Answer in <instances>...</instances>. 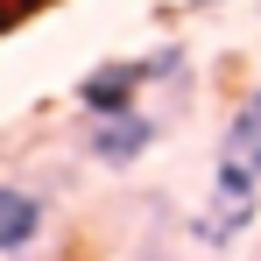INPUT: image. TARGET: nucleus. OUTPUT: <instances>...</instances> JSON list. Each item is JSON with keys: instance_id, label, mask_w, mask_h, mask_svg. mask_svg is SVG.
<instances>
[{"instance_id": "nucleus-3", "label": "nucleus", "mask_w": 261, "mask_h": 261, "mask_svg": "<svg viewBox=\"0 0 261 261\" xmlns=\"http://www.w3.org/2000/svg\"><path fill=\"white\" fill-rule=\"evenodd\" d=\"M49 240V198L21 176H0V261H21Z\"/></svg>"}, {"instance_id": "nucleus-1", "label": "nucleus", "mask_w": 261, "mask_h": 261, "mask_svg": "<svg viewBox=\"0 0 261 261\" xmlns=\"http://www.w3.org/2000/svg\"><path fill=\"white\" fill-rule=\"evenodd\" d=\"M184 78H191L184 43H163V49H148V57H106V64H92L85 78L71 85V99H78V113H85V120H99V113L148 106V92L184 85Z\"/></svg>"}, {"instance_id": "nucleus-2", "label": "nucleus", "mask_w": 261, "mask_h": 261, "mask_svg": "<svg viewBox=\"0 0 261 261\" xmlns=\"http://www.w3.org/2000/svg\"><path fill=\"white\" fill-rule=\"evenodd\" d=\"M85 141V155L99 170H134V163H148V148L163 141V113H148V106H127V113H99L78 127Z\"/></svg>"}, {"instance_id": "nucleus-8", "label": "nucleus", "mask_w": 261, "mask_h": 261, "mask_svg": "<svg viewBox=\"0 0 261 261\" xmlns=\"http://www.w3.org/2000/svg\"><path fill=\"white\" fill-rule=\"evenodd\" d=\"M191 7H226V0H191Z\"/></svg>"}, {"instance_id": "nucleus-5", "label": "nucleus", "mask_w": 261, "mask_h": 261, "mask_svg": "<svg viewBox=\"0 0 261 261\" xmlns=\"http://www.w3.org/2000/svg\"><path fill=\"white\" fill-rule=\"evenodd\" d=\"M219 163L261 176V92H247V99L226 113V127H219Z\"/></svg>"}, {"instance_id": "nucleus-4", "label": "nucleus", "mask_w": 261, "mask_h": 261, "mask_svg": "<svg viewBox=\"0 0 261 261\" xmlns=\"http://www.w3.org/2000/svg\"><path fill=\"white\" fill-rule=\"evenodd\" d=\"M254 219H261V198H205V212H191L176 233L191 247H205V254H233L254 233Z\"/></svg>"}, {"instance_id": "nucleus-7", "label": "nucleus", "mask_w": 261, "mask_h": 261, "mask_svg": "<svg viewBox=\"0 0 261 261\" xmlns=\"http://www.w3.org/2000/svg\"><path fill=\"white\" fill-rule=\"evenodd\" d=\"M134 261H184V254H170L163 240H141V247H134Z\"/></svg>"}, {"instance_id": "nucleus-10", "label": "nucleus", "mask_w": 261, "mask_h": 261, "mask_svg": "<svg viewBox=\"0 0 261 261\" xmlns=\"http://www.w3.org/2000/svg\"><path fill=\"white\" fill-rule=\"evenodd\" d=\"M254 92H261V85H254Z\"/></svg>"}, {"instance_id": "nucleus-9", "label": "nucleus", "mask_w": 261, "mask_h": 261, "mask_svg": "<svg viewBox=\"0 0 261 261\" xmlns=\"http://www.w3.org/2000/svg\"><path fill=\"white\" fill-rule=\"evenodd\" d=\"M254 261H261V247H254Z\"/></svg>"}, {"instance_id": "nucleus-6", "label": "nucleus", "mask_w": 261, "mask_h": 261, "mask_svg": "<svg viewBox=\"0 0 261 261\" xmlns=\"http://www.w3.org/2000/svg\"><path fill=\"white\" fill-rule=\"evenodd\" d=\"M43 7H57V0H0V29H21V21L43 14Z\"/></svg>"}]
</instances>
